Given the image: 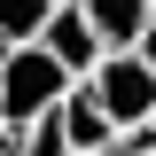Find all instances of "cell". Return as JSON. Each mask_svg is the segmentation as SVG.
I'll return each mask as SVG.
<instances>
[{"label":"cell","mask_w":156,"mask_h":156,"mask_svg":"<svg viewBox=\"0 0 156 156\" xmlns=\"http://www.w3.org/2000/svg\"><path fill=\"white\" fill-rule=\"evenodd\" d=\"M70 86H78V78L62 70L39 39H31V47H0V133H8V140L39 133V125L62 109Z\"/></svg>","instance_id":"obj_1"},{"label":"cell","mask_w":156,"mask_h":156,"mask_svg":"<svg viewBox=\"0 0 156 156\" xmlns=\"http://www.w3.org/2000/svg\"><path fill=\"white\" fill-rule=\"evenodd\" d=\"M78 86L109 109L117 133H133V125H148V117H156V70L133 55V47H125V55H101V62H94V78H78Z\"/></svg>","instance_id":"obj_2"},{"label":"cell","mask_w":156,"mask_h":156,"mask_svg":"<svg viewBox=\"0 0 156 156\" xmlns=\"http://www.w3.org/2000/svg\"><path fill=\"white\" fill-rule=\"evenodd\" d=\"M55 133H62V148H70V156H109V148H117V125H109V109H101L86 86H70V94H62V109H55Z\"/></svg>","instance_id":"obj_3"},{"label":"cell","mask_w":156,"mask_h":156,"mask_svg":"<svg viewBox=\"0 0 156 156\" xmlns=\"http://www.w3.org/2000/svg\"><path fill=\"white\" fill-rule=\"evenodd\" d=\"M39 47H47L70 78H94V62L109 55V47L94 39V23H86V8H55V16H47V31H39Z\"/></svg>","instance_id":"obj_4"},{"label":"cell","mask_w":156,"mask_h":156,"mask_svg":"<svg viewBox=\"0 0 156 156\" xmlns=\"http://www.w3.org/2000/svg\"><path fill=\"white\" fill-rule=\"evenodd\" d=\"M78 8H86V23H94V39L109 47V55L140 47V31L156 23V0H78Z\"/></svg>","instance_id":"obj_5"},{"label":"cell","mask_w":156,"mask_h":156,"mask_svg":"<svg viewBox=\"0 0 156 156\" xmlns=\"http://www.w3.org/2000/svg\"><path fill=\"white\" fill-rule=\"evenodd\" d=\"M55 16V0H0V47H31Z\"/></svg>","instance_id":"obj_6"},{"label":"cell","mask_w":156,"mask_h":156,"mask_svg":"<svg viewBox=\"0 0 156 156\" xmlns=\"http://www.w3.org/2000/svg\"><path fill=\"white\" fill-rule=\"evenodd\" d=\"M8 156H70V148H62V133H55V117H47V125H39V133H23V140H16Z\"/></svg>","instance_id":"obj_7"},{"label":"cell","mask_w":156,"mask_h":156,"mask_svg":"<svg viewBox=\"0 0 156 156\" xmlns=\"http://www.w3.org/2000/svg\"><path fill=\"white\" fill-rule=\"evenodd\" d=\"M133 55H140V62H148V70H156V23H148V31H140V47H133Z\"/></svg>","instance_id":"obj_8"},{"label":"cell","mask_w":156,"mask_h":156,"mask_svg":"<svg viewBox=\"0 0 156 156\" xmlns=\"http://www.w3.org/2000/svg\"><path fill=\"white\" fill-rule=\"evenodd\" d=\"M8 148H16V140H8V133H0V156H8Z\"/></svg>","instance_id":"obj_9"},{"label":"cell","mask_w":156,"mask_h":156,"mask_svg":"<svg viewBox=\"0 0 156 156\" xmlns=\"http://www.w3.org/2000/svg\"><path fill=\"white\" fill-rule=\"evenodd\" d=\"M55 8H78V0H55Z\"/></svg>","instance_id":"obj_10"}]
</instances>
